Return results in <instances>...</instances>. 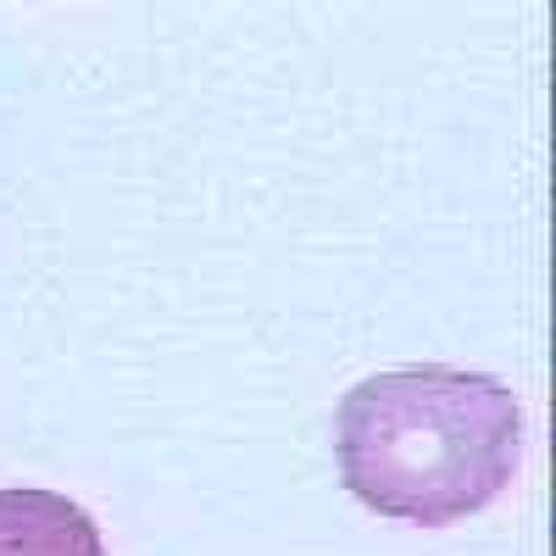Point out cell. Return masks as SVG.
I'll use <instances>...</instances> for the list:
<instances>
[{"label":"cell","mask_w":556,"mask_h":556,"mask_svg":"<svg viewBox=\"0 0 556 556\" xmlns=\"http://www.w3.org/2000/svg\"><path fill=\"white\" fill-rule=\"evenodd\" d=\"M345 490L379 518L445 529L484 513L523 462V406L468 367H390L345 390L334 417Z\"/></svg>","instance_id":"6da1fadb"},{"label":"cell","mask_w":556,"mask_h":556,"mask_svg":"<svg viewBox=\"0 0 556 556\" xmlns=\"http://www.w3.org/2000/svg\"><path fill=\"white\" fill-rule=\"evenodd\" d=\"M0 556H106V540L56 490H0Z\"/></svg>","instance_id":"7a4b0ae2"}]
</instances>
